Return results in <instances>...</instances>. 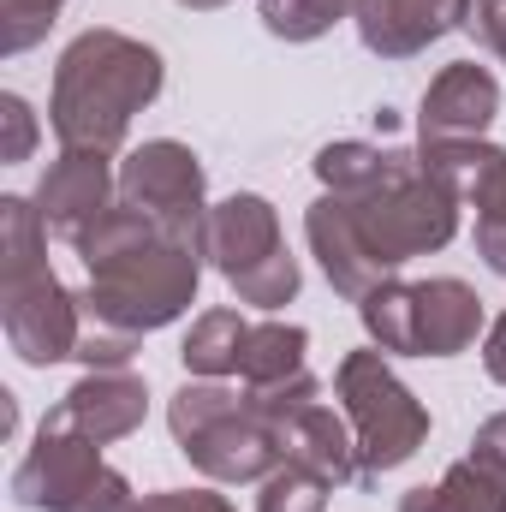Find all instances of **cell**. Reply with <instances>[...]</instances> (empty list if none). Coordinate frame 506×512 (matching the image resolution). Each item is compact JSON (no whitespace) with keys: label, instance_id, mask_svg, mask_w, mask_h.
<instances>
[{"label":"cell","instance_id":"obj_1","mask_svg":"<svg viewBox=\"0 0 506 512\" xmlns=\"http://www.w3.org/2000/svg\"><path fill=\"white\" fill-rule=\"evenodd\" d=\"M167 66L149 42H137L126 30H78L54 66V96H48V126L60 137V149H84V155H120L131 137V120L161 96Z\"/></svg>","mask_w":506,"mask_h":512},{"label":"cell","instance_id":"obj_2","mask_svg":"<svg viewBox=\"0 0 506 512\" xmlns=\"http://www.w3.org/2000/svg\"><path fill=\"white\" fill-rule=\"evenodd\" d=\"M0 322L30 370L66 364L84 334V304L48 268V227L30 197H0Z\"/></svg>","mask_w":506,"mask_h":512},{"label":"cell","instance_id":"obj_3","mask_svg":"<svg viewBox=\"0 0 506 512\" xmlns=\"http://www.w3.org/2000/svg\"><path fill=\"white\" fill-rule=\"evenodd\" d=\"M84 316L96 328H120V334H155L167 322H179L191 304H197V280H203V251L185 245V239H143L131 251L108 256L96 268H84Z\"/></svg>","mask_w":506,"mask_h":512},{"label":"cell","instance_id":"obj_4","mask_svg":"<svg viewBox=\"0 0 506 512\" xmlns=\"http://www.w3.org/2000/svg\"><path fill=\"white\" fill-rule=\"evenodd\" d=\"M167 429L209 483H262L286 459L280 429L245 405V387L233 393L227 382H185L167 399Z\"/></svg>","mask_w":506,"mask_h":512},{"label":"cell","instance_id":"obj_5","mask_svg":"<svg viewBox=\"0 0 506 512\" xmlns=\"http://www.w3.org/2000/svg\"><path fill=\"white\" fill-rule=\"evenodd\" d=\"M334 399L352 423V441H358V465H364V495L376 489L387 471L411 465L417 447L429 441V405L411 393V387L393 376L387 352H346L334 364Z\"/></svg>","mask_w":506,"mask_h":512},{"label":"cell","instance_id":"obj_6","mask_svg":"<svg viewBox=\"0 0 506 512\" xmlns=\"http://www.w3.org/2000/svg\"><path fill=\"white\" fill-rule=\"evenodd\" d=\"M370 251L381 256L387 274H399L411 256H429V251H447L453 233H459V209H465V191L447 185L441 173H429L417 155L405 173H393L381 191L370 197H346Z\"/></svg>","mask_w":506,"mask_h":512},{"label":"cell","instance_id":"obj_7","mask_svg":"<svg viewBox=\"0 0 506 512\" xmlns=\"http://www.w3.org/2000/svg\"><path fill=\"white\" fill-rule=\"evenodd\" d=\"M12 501L24 512H126L137 495L114 465H102L96 441L42 417L36 447L12 471Z\"/></svg>","mask_w":506,"mask_h":512},{"label":"cell","instance_id":"obj_8","mask_svg":"<svg viewBox=\"0 0 506 512\" xmlns=\"http://www.w3.org/2000/svg\"><path fill=\"white\" fill-rule=\"evenodd\" d=\"M120 203L143 209L167 239H185L203 251L209 179H203V161L179 137H149L120 161Z\"/></svg>","mask_w":506,"mask_h":512},{"label":"cell","instance_id":"obj_9","mask_svg":"<svg viewBox=\"0 0 506 512\" xmlns=\"http://www.w3.org/2000/svg\"><path fill=\"white\" fill-rule=\"evenodd\" d=\"M36 215L48 227V239L78 245L84 227H96L114 203H120V173L108 167V155H84V149H60L48 161V173L36 179Z\"/></svg>","mask_w":506,"mask_h":512},{"label":"cell","instance_id":"obj_10","mask_svg":"<svg viewBox=\"0 0 506 512\" xmlns=\"http://www.w3.org/2000/svg\"><path fill=\"white\" fill-rule=\"evenodd\" d=\"M304 245H310V256L322 262L328 286H334L340 298H352V304H364L381 280H393V274L381 268V256L370 251V239H364L352 203L334 197V191H322V197L304 209Z\"/></svg>","mask_w":506,"mask_h":512},{"label":"cell","instance_id":"obj_11","mask_svg":"<svg viewBox=\"0 0 506 512\" xmlns=\"http://www.w3.org/2000/svg\"><path fill=\"white\" fill-rule=\"evenodd\" d=\"M501 114V84L477 60H453L429 78L423 108H417V143H453V137H483Z\"/></svg>","mask_w":506,"mask_h":512},{"label":"cell","instance_id":"obj_12","mask_svg":"<svg viewBox=\"0 0 506 512\" xmlns=\"http://www.w3.org/2000/svg\"><path fill=\"white\" fill-rule=\"evenodd\" d=\"M143 411H149L143 376H131V370H84L78 382L60 393V405L48 417L66 423V429H78L84 441L108 447V441H126L131 429L143 423Z\"/></svg>","mask_w":506,"mask_h":512},{"label":"cell","instance_id":"obj_13","mask_svg":"<svg viewBox=\"0 0 506 512\" xmlns=\"http://www.w3.org/2000/svg\"><path fill=\"white\" fill-rule=\"evenodd\" d=\"M352 24L376 60H411L447 30H465V0H358Z\"/></svg>","mask_w":506,"mask_h":512},{"label":"cell","instance_id":"obj_14","mask_svg":"<svg viewBox=\"0 0 506 512\" xmlns=\"http://www.w3.org/2000/svg\"><path fill=\"white\" fill-rule=\"evenodd\" d=\"M280 245H286V239H280V215H274L268 197L233 191V197L209 203V221H203V262H209L221 280L256 268L262 256H274Z\"/></svg>","mask_w":506,"mask_h":512},{"label":"cell","instance_id":"obj_15","mask_svg":"<svg viewBox=\"0 0 506 512\" xmlns=\"http://www.w3.org/2000/svg\"><path fill=\"white\" fill-rule=\"evenodd\" d=\"M280 447H286V459H292V465L316 471L328 489H358V483H364L352 423H346V411H334V405H322V399H316V405H304V411L280 429Z\"/></svg>","mask_w":506,"mask_h":512},{"label":"cell","instance_id":"obj_16","mask_svg":"<svg viewBox=\"0 0 506 512\" xmlns=\"http://www.w3.org/2000/svg\"><path fill=\"white\" fill-rule=\"evenodd\" d=\"M483 334V298L477 286L435 274L417 280V358H459Z\"/></svg>","mask_w":506,"mask_h":512},{"label":"cell","instance_id":"obj_17","mask_svg":"<svg viewBox=\"0 0 506 512\" xmlns=\"http://www.w3.org/2000/svg\"><path fill=\"white\" fill-rule=\"evenodd\" d=\"M411 155H417V149H393V143L340 137V143H322L310 167H316L322 191H334V197H370V191H381L393 173H405V167H411Z\"/></svg>","mask_w":506,"mask_h":512},{"label":"cell","instance_id":"obj_18","mask_svg":"<svg viewBox=\"0 0 506 512\" xmlns=\"http://www.w3.org/2000/svg\"><path fill=\"white\" fill-rule=\"evenodd\" d=\"M399 512H506V477L495 465H483L477 453H465L459 465L441 471V483L405 489Z\"/></svg>","mask_w":506,"mask_h":512},{"label":"cell","instance_id":"obj_19","mask_svg":"<svg viewBox=\"0 0 506 512\" xmlns=\"http://www.w3.org/2000/svg\"><path fill=\"white\" fill-rule=\"evenodd\" d=\"M245 340H251V322L239 310H203L179 346V364L203 382H221V376H239L245 364Z\"/></svg>","mask_w":506,"mask_h":512},{"label":"cell","instance_id":"obj_20","mask_svg":"<svg viewBox=\"0 0 506 512\" xmlns=\"http://www.w3.org/2000/svg\"><path fill=\"white\" fill-rule=\"evenodd\" d=\"M358 322L370 346L387 358H417V280H381L376 292L358 304Z\"/></svg>","mask_w":506,"mask_h":512},{"label":"cell","instance_id":"obj_21","mask_svg":"<svg viewBox=\"0 0 506 512\" xmlns=\"http://www.w3.org/2000/svg\"><path fill=\"white\" fill-rule=\"evenodd\" d=\"M304 358H310V334H304L298 322H251L239 382L268 387V382H286V376H304V370H310Z\"/></svg>","mask_w":506,"mask_h":512},{"label":"cell","instance_id":"obj_22","mask_svg":"<svg viewBox=\"0 0 506 512\" xmlns=\"http://www.w3.org/2000/svg\"><path fill=\"white\" fill-rule=\"evenodd\" d=\"M352 6H358V0H256V18H262V30L280 36V42H316V36H328L340 18H352Z\"/></svg>","mask_w":506,"mask_h":512},{"label":"cell","instance_id":"obj_23","mask_svg":"<svg viewBox=\"0 0 506 512\" xmlns=\"http://www.w3.org/2000/svg\"><path fill=\"white\" fill-rule=\"evenodd\" d=\"M227 286H233V292H239V304H251V310H286V304L298 298L304 274H298V256H292L286 245H280L274 256H262L256 268L233 274Z\"/></svg>","mask_w":506,"mask_h":512},{"label":"cell","instance_id":"obj_24","mask_svg":"<svg viewBox=\"0 0 506 512\" xmlns=\"http://www.w3.org/2000/svg\"><path fill=\"white\" fill-rule=\"evenodd\" d=\"M328 495H334V489H328L316 471L280 459V465L256 483V512H322L328 507Z\"/></svg>","mask_w":506,"mask_h":512},{"label":"cell","instance_id":"obj_25","mask_svg":"<svg viewBox=\"0 0 506 512\" xmlns=\"http://www.w3.org/2000/svg\"><path fill=\"white\" fill-rule=\"evenodd\" d=\"M66 0H0V54H24L48 36Z\"/></svg>","mask_w":506,"mask_h":512},{"label":"cell","instance_id":"obj_26","mask_svg":"<svg viewBox=\"0 0 506 512\" xmlns=\"http://www.w3.org/2000/svg\"><path fill=\"white\" fill-rule=\"evenodd\" d=\"M322 399V382L304 370V376H286V382H268V387H245V405H251L256 417H268L274 429H286L304 405H316Z\"/></svg>","mask_w":506,"mask_h":512},{"label":"cell","instance_id":"obj_27","mask_svg":"<svg viewBox=\"0 0 506 512\" xmlns=\"http://www.w3.org/2000/svg\"><path fill=\"white\" fill-rule=\"evenodd\" d=\"M84 370H131V358H137V334H120V328H84L78 334V352H72Z\"/></svg>","mask_w":506,"mask_h":512},{"label":"cell","instance_id":"obj_28","mask_svg":"<svg viewBox=\"0 0 506 512\" xmlns=\"http://www.w3.org/2000/svg\"><path fill=\"white\" fill-rule=\"evenodd\" d=\"M126 512H239V507L215 489H155V495H137Z\"/></svg>","mask_w":506,"mask_h":512},{"label":"cell","instance_id":"obj_29","mask_svg":"<svg viewBox=\"0 0 506 512\" xmlns=\"http://www.w3.org/2000/svg\"><path fill=\"white\" fill-rule=\"evenodd\" d=\"M0 126H6V143H0V161H30V149H36V114H30V102L24 96H0Z\"/></svg>","mask_w":506,"mask_h":512},{"label":"cell","instance_id":"obj_30","mask_svg":"<svg viewBox=\"0 0 506 512\" xmlns=\"http://www.w3.org/2000/svg\"><path fill=\"white\" fill-rule=\"evenodd\" d=\"M465 203L477 209V221H506V149L477 173V185L465 191Z\"/></svg>","mask_w":506,"mask_h":512},{"label":"cell","instance_id":"obj_31","mask_svg":"<svg viewBox=\"0 0 506 512\" xmlns=\"http://www.w3.org/2000/svg\"><path fill=\"white\" fill-rule=\"evenodd\" d=\"M465 36H477V48L495 54V42L506 36V0H465Z\"/></svg>","mask_w":506,"mask_h":512},{"label":"cell","instance_id":"obj_32","mask_svg":"<svg viewBox=\"0 0 506 512\" xmlns=\"http://www.w3.org/2000/svg\"><path fill=\"white\" fill-rule=\"evenodd\" d=\"M471 453H477L483 465H495V471L506 477V411H495V417H483V423H477Z\"/></svg>","mask_w":506,"mask_h":512},{"label":"cell","instance_id":"obj_33","mask_svg":"<svg viewBox=\"0 0 506 512\" xmlns=\"http://www.w3.org/2000/svg\"><path fill=\"white\" fill-rule=\"evenodd\" d=\"M477 256L506 280V221H477Z\"/></svg>","mask_w":506,"mask_h":512},{"label":"cell","instance_id":"obj_34","mask_svg":"<svg viewBox=\"0 0 506 512\" xmlns=\"http://www.w3.org/2000/svg\"><path fill=\"white\" fill-rule=\"evenodd\" d=\"M483 370H489V382L506 387V310L495 316V328H489V340H483Z\"/></svg>","mask_w":506,"mask_h":512},{"label":"cell","instance_id":"obj_35","mask_svg":"<svg viewBox=\"0 0 506 512\" xmlns=\"http://www.w3.org/2000/svg\"><path fill=\"white\" fill-rule=\"evenodd\" d=\"M179 6H191V12H215V6H227V0H179Z\"/></svg>","mask_w":506,"mask_h":512},{"label":"cell","instance_id":"obj_36","mask_svg":"<svg viewBox=\"0 0 506 512\" xmlns=\"http://www.w3.org/2000/svg\"><path fill=\"white\" fill-rule=\"evenodd\" d=\"M495 60H501V66H506V36H501V42H495Z\"/></svg>","mask_w":506,"mask_h":512}]
</instances>
